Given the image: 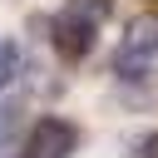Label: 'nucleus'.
<instances>
[{
    "label": "nucleus",
    "instance_id": "4",
    "mask_svg": "<svg viewBox=\"0 0 158 158\" xmlns=\"http://www.w3.org/2000/svg\"><path fill=\"white\" fill-rule=\"evenodd\" d=\"M64 10H69L74 20H84V25H94V30H99V25L109 20V10H114V0H69Z\"/></svg>",
    "mask_w": 158,
    "mask_h": 158
},
{
    "label": "nucleus",
    "instance_id": "1",
    "mask_svg": "<svg viewBox=\"0 0 158 158\" xmlns=\"http://www.w3.org/2000/svg\"><path fill=\"white\" fill-rule=\"evenodd\" d=\"M79 148V128L69 118H40L25 138V158H69Z\"/></svg>",
    "mask_w": 158,
    "mask_h": 158
},
{
    "label": "nucleus",
    "instance_id": "6",
    "mask_svg": "<svg viewBox=\"0 0 158 158\" xmlns=\"http://www.w3.org/2000/svg\"><path fill=\"white\" fill-rule=\"evenodd\" d=\"M15 128H20V109L15 104H0V148L15 138Z\"/></svg>",
    "mask_w": 158,
    "mask_h": 158
},
{
    "label": "nucleus",
    "instance_id": "3",
    "mask_svg": "<svg viewBox=\"0 0 158 158\" xmlns=\"http://www.w3.org/2000/svg\"><path fill=\"white\" fill-rule=\"evenodd\" d=\"M54 49L64 54V59H84L89 49H94V25H84V20H74L69 10L54 20Z\"/></svg>",
    "mask_w": 158,
    "mask_h": 158
},
{
    "label": "nucleus",
    "instance_id": "2",
    "mask_svg": "<svg viewBox=\"0 0 158 158\" xmlns=\"http://www.w3.org/2000/svg\"><path fill=\"white\" fill-rule=\"evenodd\" d=\"M148 59H158V15H138L118 44V69H138Z\"/></svg>",
    "mask_w": 158,
    "mask_h": 158
},
{
    "label": "nucleus",
    "instance_id": "7",
    "mask_svg": "<svg viewBox=\"0 0 158 158\" xmlns=\"http://www.w3.org/2000/svg\"><path fill=\"white\" fill-rule=\"evenodd\" d=\"M133 158H158V133L138 138V143H133Z\"/></svg>",
    "mask_w": 158,
    "mask_h": 158
},
{
    "label": "nucleus",
    "instance_id": "5",
    "mask_svg": "<svg viewBox=\"0 0 158 158\" xmlns=\"http://www.w3.org/2000/svg\"><path fill=\"white\" fill-rule=\"evenodd\" d=\"M15 74H20V49H15L10 40H0V89H5Z\"/></svg>",
    "mask_w": 158,
    "mask_h": 158
}]
</instances>
